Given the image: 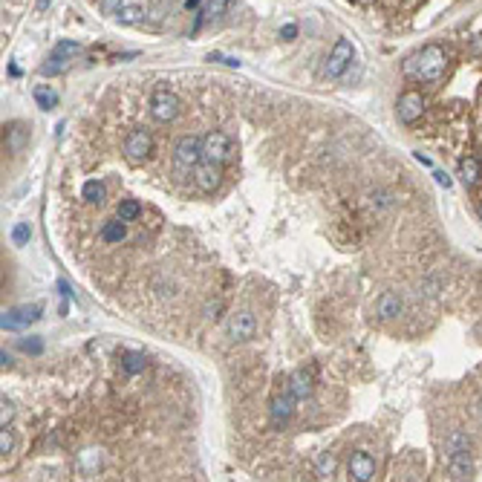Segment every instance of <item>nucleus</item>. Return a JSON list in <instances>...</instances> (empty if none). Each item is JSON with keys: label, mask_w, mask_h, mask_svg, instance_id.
I'll use <instances>...</instances> for the list:
<instances>
[{"label": "nucleus", "mask_w": 482, "mask_h": 482, "mask_svg": "<svg viewBox=\"0 0 482 482\" xmlns=\"http://www.w3.org/2000/svg\"><path fill=\"white\" fill-rule=\"evenodd\" d=\"M81 197H84L90 205H102V202L107 200V188H104V182H99V179H87L84 188H81Z\"/></svg>", "instance_id": "6ab92c4d"}, {"label": "nucleus", "mask_w": 482, "mask_h": 482, "mask_svg": "<svg viewBox=\"0 0 482 482\" xmlns=\"http://www.w3.org/2000/svg\"><path fill=\"white\" fill-rule=\"evenodd\" d=\"M12 416H15V407H12V404L4 399V411H0V425H4V427H9Z\"/></svg>", "instance_id": "2f4dec72"}, {"label": "nucleus", "mask_w": 482, "mask_h": 482, "mask_svg": "<svg viewBox=\"0 0 482 482\" xmlns=\"http://www.w3.org/2000/svg\"><path fill=\"white\" fill-rule=\"evenodd\" d=\"M202 162V139L200 136H182L174 144V167L179 174L197 171V165Z\"/></svg>", "instance_id": "f03ea898"}, {"label": "nucleus", "mask_w": 482, "mask_h": 482, "mask_svg": "<svg viewBox=\"0 0 482 482\" xmlns=\"http://www.w3.org/2000/svg\"><path fill=\"white\" fill-rule=\"evenodd\" d=\"M396 110H399V118H401L404 125H413V122H419V118H422V113H425V99H422V92H416V90H407V92H401V99H399Z\"/></svg>", "instance_id": "1a4fd4ad"}, {"label": "nucleus", "mask_w": 482, "mask_h": 482, "mask_svg": "<svg viewBox=\"0 0 482 482\" xmlns=\"http://www.w3.org/2000/svg\"><path fill=\"white\" fill-rule=\"evenodd\" d=\"M433 177H436V185H442V188H450V177H448L445 171H436Z\"/></svg>", "instance_id": "f704fd0d"}, {"label": "nucleus", "mask_w": 482, "mask_h": 482, "mask_svg": "<svg viewBox=\"0 0 482 482\" xmlns=\"http://www.w3.org/2000/svg\"><path fill=\"white\" fill-rule=\"evenodd\" d=\"M211 61H223V64H228V67H240V61H237V58H226V55H220V53H214V55H211Z\"/></svg>", "instance_id": "72a5a7b5"}, {"label": "nucleus", "mask_w": 482, "mask_h": 482, "mask_svg": "<svg viewBox=\"0 0 482 482\" xmlns=\"http://www.w3.org/2000/svg\"><path fill=\"white\" fill-rule=\"evenodd\" d=\"M318 474H321V476H332V474H335V460H332L329 453H324L321 460H318Z\"/></svg>", "instance_id": "c756f323"}, {"label": "nucleus", "mask_w": 482, "mask_h": 482, "mask_svg": "<svg viewBox=\"0 0 482 482\" xmlns=\"http://www.w3.org/2000/svg\"><path fill=\"white\" fill-rule=\"evenodd\" d=\"M295 401H298V399L292 396V390H289V393H280V396H275V399H272L269 413H272V425H275V427H283L289 419H292Z\"/></svg>", "instance_id": "ddd939ff"}, {"label": "nucleus", "mask_w": 482, "mask_h": 482, "mask_svg": "<svg viewBox=\"0 0 482 482\" xmlns=\"http://www.w3.org/2000/svg\"><path fill=\"white\" fill-rule=\"evenodd\" d=\"M20 350L29 352V355H41L43 352V344H41V338H23L20 341Z\"/></svg>", "instance_id": "c85d7f7f"}, {"label": "nucleus", "mask_w": 482, "mask_h": 482, "mask_svg": "<svg viewBox=\"0 0 482 482\" xmlns=\"http://www.w3.org/2000/svg\"><path fill=\"white\" fill-rule=\"evenodd\" d=\"M479 416H482V404H479Z\"/></svg>", "instance_id": "a19ab883"}, {"label": "nucleus", "mask_w": 482, "mask_h": 482, "mask_svg": "<svg viewBox=\"0 0 482 482\" xmlns=\"http://www.w3.org/2000/svg\"><path fill=\"white\" fill-rule=\"evenodd\" d=\"M12 240H15V246H23L29 240V226L27 223H20V226H15V231H12Z\"/></svg>", "instance_id": "7c9ffc66"}, {"label": "nucleus", "mask_w": 482, "mask_h": 482, "mask_svg": "<svg viewBox=\"0 0 482 482\" xmlns=\"http://www.w3.org/2000/svg\"><path fill=\"white\" fill-rule=\"evenodd\" d=\"M122 151H125V159L130 165H144V162L151 159V153H153V136H151V130H144V128L130 130L125 136Z\"/></svg>", "instance_id": "7ed1b4c3"}, {"label": "nucleus", "mask_w": 482, "mask_h": 482, "mask_svg": "<svg viewBox=\"0 0 482 482\" xmlns=\"http://www.w3.org/2000/svg\"><path fill=\"white\" fill-rule=\"evenodd\" d=\"M350 476L358 479V482H367V479H376V460L367 453V450H355L350 453Z\"/></svg>", "instance_id": "9b49d317"}, {"label": "nucleus", "mask_w": 482, "mask_h": 482, "mask_svg": "<svg viewBox=\"0 0 482 482\" xmlns=\"http://www.w3.org/2000/svg\"><path fill=\"white\" fill-rule=\"evenodd\" d=\"M116 20H118V23H125V27H136V23H142V20H144V9H142V6H136V4H125V6H122V12L116 15Z\"/></svg>", "instance_id": "5701e85b"}, {"label": "nucleus", "mask_w": 482, "mask_h": 482, "mask_svg": "<svg viewBox=\"0 0 482 482\" xmlns=\"http://www.w3.org/2000/svg\"><path fill=\"white\" fill-rule=\"evenodd\" d=\"M0 361H4V367H9V364H12V355L4 350V352H0Z\"/></svg>", "instance_id": "e433bc0d"}, {"label": "nucleus", "mask_w": 482, "mask_h": 482, "mask_svg": "<svg viewBox=\"0 0 482 482\" xmlns=\"http://www.w3.org/2000/svg\"><path fill=\"white\" fill-rule=\"evenodd\" d=\"M234 148L231 139L223 130H211L208 136H202V162H214V165H226L231 159Z\"/></svg>", "instance_id": "423d86ee"}, {"label": "nucleus", "mask_w": 482, "mask_h": 482, "mask_svg": "<svg viewBox=\"0 0 482 482\" xmlns=\"http://www.w3.org/2000/svg\"><path fill=\"white\" fill-rule=\"evenodd\" d=\"M476 211H479V220H482V200H479V208Z\"/></svg>", "instance_id": "ea45409f"}, {"label": "nucleus", "mask_w": 482, "mask_h": 482, "mask_svg": "<svg viewBox=\"0 0 482 482\" xmlns=\"http://www.w3.org/2000/svg\"><path fill=\"white\" fill-rule=\"evenodd\" d=\"M448 474H450V479H471V474H474L471 450L448 453Z\"/></svg>", "instance_id": "4468645a"}, {"label": "nucleus", "mask_w": 482, "mask_h": 482, "mask_svg": "<svg viewBox=\"0 0 482 482\" xmlns=\"http://www.w3.org/2000/svg\"><path fill=\"white\" fill-rule=\"evenodd\" d=\"M226 332H228L231 341H252L254 335H257V318H254V312H249V309L234 312V315L228 318V324H226Z\"/></svg>", "instance_id": "6e6552de"}, {"label": "nucleus", "mask_w": 482, "mask_h": 482, "mask_svg": "<svg viewBox=\"0 0 482 482\" xmlns=\"http://www.w3.org/2000/svg\"><path fill=\"white\" fill-rule=\"evenodd\" d=\"M376 315L381 321H393L401 315V298L393 295V292H384L378 301H376Z\"/></svg>", "instance_id": "dca6fc26"}, {"label": "nucleus", "mask_w": 482, "mask_h": 482, "mask_svg": "<svg viewBox=\"0 0 482 482\" xmlns=\"http://www.w3.org/2000/svg\"><path fill=\"white\" fill-rule=\"evenodd\" d=\"M122 367H125L130 376L142 373V370H144V355H142V352H125V355H122Z\"/></svg>", "instance_id": "393cba45"}, {"label": "nucleus", "mask_w": 482, "mask_h": 482, "mask_svg": "<svg viewBox=\"0 0 482 482\" xmlns=\"http://www.w3.org/2000/svg\"><path fill=\"white\" fill-rule=\"evenodd\" d=\"M231 0H208V6L202 9V15H197V23H194V29H200L205 20H214V18H220L226 9H228Z\"/></svg>", "instance_id": "aec40b11"}, {"label": "nucleus", "mask_w": 482, "mask_h": 482, "mask_svg": "<svg viewBox=\"0 0 482 482\" xmlns=\"http://www.w3.org/2000/svg\"><path fill=\"white\" fill-rule=\"evenodd\" d=\"M78 55V43L76 41H58L53 46L50 58H46V64L41 67V76H61L64 69H69V64L76 61Z\"/></svg>", "instance_id": "20e7f679"}, {"label": "nucleus", "mask_w": 482, "mask_h": 482, "mask_svg": "<svg viewBox=\"0 0 482 482\" xmlns=\"http://www.w3.org/2000/svg\"><path fill=\"white\" fill-rule=\"evenodd\" d=\"M122 6H125V0H99L102 15H110V18H116L118 12H122Z\"/></svg>", "instance_id": "bb28decb"}, {"label": "nucleus", "mask_w": 482, "mask_h": 482, "mask_svg": "<svg viewBox=\"0 0 482 482\" xmlns=\"http://www.w3.org/2000/svg\"><path fill=\"white\" fill-rule=\"evenodd\" d=\"M295 35H298V27H295V23H289V27L280 29V38H286V41H292Z\"/></svg>", "instance_id": "473e14b6"}, {"label": "nucleus", "mask_w": 482, "mask_h": 482, "mask_svg": "<svg viewBox=\"0 0 482 482\" xmlns=\"http://www.w3.org/2000/svg\"><path fill=\"white\" fill-rule=\"evenodd\" d=\"M448 67V55L442 46L436 43H427L422 46L419 53H413L411 58L404 61V76L413 78V81H425V84H433L442 78V72Z\"/></svg>", "instance_id": "f257e3e1"}, {"label": "nucleus", "mask_w": 482, "mask_h": 482, "mask_svg": "<svg viewBox=\"0 0 482 482\" xmlns=\"http://www.w3.org/2000/svg\"><path fill=\"white\" fill-rule=\"evenodd\" d=\"M35 102L41 110H53V104L58 102V95L50 87H35Z\"/></svg>", "instance_id": "a878e982"}, {"label": "nucleus", "mask_w": 482, "mask_h": 482, "mask_svg": "<svg viewBox=\"0 0 482 482\" xmlns=\"http://www.w3.org/2000/svg\"><path fill=\"white\" fill-rule=\"evenodd\" d=\"M456 450H471L468 436H465V433H460V430H453L450 436L445 439V453H456Z\"/></svg>", "instance_id": "b1692460"}, {"label": "nucleus", "mask_w": 482, "mask_h": 482, "mask_svg": "<svg viewBox=\"0 0 482 482\" xmlns=\"http://www.w3.org/2000/svg\"><path fill=\"white\" fill-rule=\"evenodd\" d=\"M194 182L202 194H214L223 182V165H214V162H200L197 171H194Z\"/></svg>", "instance_id": "9d476101"}, {"label": "nucleus", "mask_w": 482, "mask_h": 482, "mask_svg": "<svg viewBox=\"0 0 482 482\" xmlns=\"http://www.w3.org/2000/svg\"><path fill=\"white\" fill-rule=\"evenodd\" d=\"M179 99L171 92V90H165L159 87L153 95H151V116H153V122L159 125H167V122H174V118L179 116Z\"/></svg>", "instance_id": "0eeeda50"}, {"label": "nucleus", "mask_w": 482, "mask_h": 482, "mask_svg": "<svg viewBox=\"0 0 482 482\" xmlns=\"http://www.w3.org/2000/svg\"><path fill=\"white\" fill-rule=\"evenodd\" d=\"M38 6H41V9H46V6H50V0H38Z\"/></svg>", "instance_id": "58836bf2"}, {"label": "nucleus", "mask_w": 482, "mask_h": 482, "mask_svg": "<svg viewBox=\"0 0 482 482\" xmlns=\"http://www.w3.org/2000/svg\"><path fill=\"white\" fill-rule=\"evenodd\" d=\"M479 174H482V167H479V159H474V156H468V159L460 165V177H462V182H465L468 188H474V185L479 182Z\"/></svg>", "instance_id": "412c9836"}, {"label": "nucleus", "mask_w": 482, "mask_h": 482, "mask_svg": "<svg viewBox=\"0 0 482 482\" xmlns=\"http://www.w3.org/2000/svg\"><path fill=\"white\" fill-rule=\"evenodd\" d=\"M12 450H15V436H12L9 427H4V430H0V453L9 456Z\"/></svg>", "instance_id": "cd10ccee"}, {"label": "nucleus", "mask_w": 482, "mask_h": 482, "mask_svg": "<svg viewBox=\"0 0 482 482\" xmlns=\"http://www.w3.org/2000/svg\"><path fill=\"white\" fill-rule=\"evenodd\" d=\"M289 390H292V396H295L298 401L309 399V396H312V376H309L306 370L292 373V378H289Z\"/></svg>", "instance_id": "f3484780"}, {"label": "nucleus", "mask_w": 482, "mask_h": 482, "mask_svg": "<svg viewBox=\"0 0 482 482\" xmlns=\"http://www.w3.org/2000/svg\"><path fill=\"white\" fill-rule=\"evenodd\" d=\"M58 292H61V298H72V292H69V283H67V280H58Z\"/></svg>", "instance_id": "c9c22d12"}, {"label": "nucleus", "mask_w": 482, "mask_h": 482, "mask_svg": "<svg viewBox=\"0 0 482 482\" xmlns=\"http://www.w3.org/2000/svg\"><path fill=\"white\" fill-rule=\"evenodd\" d=\"M355 58V46L347 41V38H338V43L332 46V53L324 64V72H326V78H344V72L350 69Z\"/></svg>", "instance_id": "39448f33"}, {"label": "nucleus", "mask_w": 482, "mask_h": 482, "mask_svg": "<svg viewBox=\"0 0 482 482\" xmlns=\"http://www.w3.org/2000/svg\"><path fill=\"white\" fill-rule=\"evenodd\" d=\"M200 6V0H185V9H197Z\"/></svg>", "instance_id": "4c0bfd02"}, {"label": "nucleus", "mask_w": 482, "mask_h": 482, "mask_svg": "<svg viewBox=\"0 0 482 482\" xmlns=\"http://www.w3.org/2000/svg\"><path fill=\"white\" fill-rule=\"evenodd\" d=\"M41 318V306L32 303V306H15L9 309L6 315H4V329H20V326H27L32 321Z\"/></svg>", "instance_id": "f8f14e48"}, {"label": "nucleus", "mask_w": 482, "mask_h": 482, "mask_svg": "<svg viewBox=\"0 0 482 482\" xmlns=\"http://www.w3.org/2000/svg\"><path fill=\"white\" fill-rule=\"evenodd\" d=\"M76 465H78V471H81L84 476L95 474V471L102 468V450H95V448H90V450H81V453L76 456Z\"/></svg>", "instance_id": "a211bd4d"}, {"label": "nucleus", "mask_w": 482, "mask_h": 482, "mask_svg": "<svg viewBox=\"0 0 482 482\" xmlns=\"http://www.w3.org/2000/svg\"><path fill=\"white\" fill-rule=\"evenodd\" d=\"M116 216H118V220H125V223H136L142 216L139 200H122V202H118V208H116Z\"/></svg>", "instance_id": "4be33fe9"}, {"label": "nucleus", "mask_w": 482, "mask_h": 482, "mask_svg": "<svg viewBox=\"0 0 482 482\" xmlns=\"http://www.w3.org/2000/svg\"><path fill=\"white\" fill-rule=\"evenodd\" d=\"M99 237H102V243H107V246H122L125 240H128V223L118 220V216H116V220H107L102 226Z\"/></svg>", "instance_id": "2eb2a0df"}]
</instances>
